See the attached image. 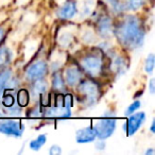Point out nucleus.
I'll use <instances>...</instances> for the list:
<instances>
[{
  "label": "nucleus",
  "instance_id": "obj_3",
  "mask_svg": "<svg viewBox=\"0 0 155 155\" xmlns=\"http://www.w3.org/2000/svg\"><path fill=\"white\" fill-rule=\"evenodd\" d=\"M79 93L84 98L85 102L94 104L100 97V89L98 84L93 80H83L79 82Z\"/></svg>",
  "mask_w": 155,
  "mask_h": 155
},
{
  "label": "nucleus",
  "instance_id": "obj_27",
  "mask_svg": "<svg viewBox=\"0 0 155 155\" xmlns=\"http://www.w3.org/2000/svg\"><path fill=\"white\" fill-rule=\"evenodd\" d=\"M146 155H154L155 154V151L154 149H149V150L146 151V153H144Z\"/></svg>",
  "mask_w": 155,
  "mask_h": 155
},
{
  "label": "nucleus",
  "instance_id": "obj_16",
  "mask_svg": "<svg viewBox=\"0 0 155 155\" xmlns=\"http://www.w3.org/2000/svg\"><path fill=\"white\" fill-rule=\"evenodd\" d=\"M32 91L34 95H41V94H46L48 91V84L46 81H44V79H39V80L34 81L33 84Z\"/></svg>",
  "mask_w": 155,
  "mask_h": 155
},
{
  "label": "nucleus",
  "instance_id": "obj_24",
  "mask_svg": "<svg viewBox=\"0 0 155 155\" xmlns=\"http://www.w3.org/2000/svg\"><path fill=\"white\" fill-rule=\"evenodd\" d=\"M49 153L51 155H60V154H62V149H61V147H58V144H54V146H52L51 148H50Z\"/></svg>",
  "mask_w": 155,
  "mask_h": 155
},
{
  "label": "nucleus",
  "instance_id": "obj_22",
  "mask_svg": "<svg viewBox=\"0 0 155 155\" xmlns=\"http://www.w3.org/2000/svg\"><path fill=\"white\" fill-rule=\"evenodd\" d=\"M140 105H141V103H140L139 100H136V101H134L133 103L130 104V106L127 108V110H125V115H127V116H129V115L135 113L136 110H138V108L140 107Z\"/></svg>",
  "mask_w": 155,
  "mask_h": 155
},
{
  "label": "nucleus",
  "instance_id": "obj_17",
  "mask_svg": "<svg viewBox=\"0 0 155 155\" xmlns=\"http://www.w3.org/2000/svg\"><path fill=\"white\" fill-rule=\"evenodd\" d=\"M46 142H47V135L46 134H41V135H38L35 139H33L30 142L29 147L33 151H39Z\"/></svg>",
  "mask_w": 155,
  "mask_h": 155
},
{
  "label": "nucleus",
  "instance_id": "obj_4",
  "mask_svg": "<svg viewBox=\"0 0 155 155\" xmlns=\"http://www.w3.org/2000/svg\"><path fill=\"white\" fill-rule=\"evenodd\" d=\"M81 66L83 70L86 73H88L91 77H97L102 71L103 67V61L101 56L98 54H86L84 58L81 60Z\"/></svg>",
  "mask_w": 155,
  "mask_h": 155
},
{
  "label": "nucleus",
  "instance_id": "obj_8",
  "mask_svg": "<svg viewBox=\"0 0 155 155\" xmlns=\"http://www.w3.org/2000/svg\"><path fill=\"white\" fill-rule=\"evenodd\" d=\"M96 138H97V133L95 127L91 125L78 130L75 133V141L78 143H89L96 140Z\"/></svg>",
  "mask_w": 155,
  "mask_h": 155
},
{
  "label": "nucleus",
  "instance_id": "obj_20",
  "mask_svg": "<svg viewBox=\"0 0 155 155\" xmlns=\"http://www.w3.org/2000/svg\"><path fill=\"white\" fill-rule=\"evenodd\" d=\"M154 64H155V58L154 54L150 53L146 58V62H144V71L147 73H152L153 69H154Z\"/></svg>",
  "mask_w": 155,
  "mask_h": 155
},
{
  "label": "nucleus",
  "instance_id": "obj_28",
  "mask_svg": "<svg viewBox=\"0 0 155 155\" xmlns=\"http://www.w3.org/2000/svg\"><path fill=\"white\" fill-rule=\"evenodd\" d=\"M151 132L152 133H155V120H153L152 121V124H151Z\"/></svg>",
  "mask_w": 155,
  "mask_h": 155
},
{
  "label": "nucleus",
  "instance_id": "obj_2",
  "mask_svg": "<svg viewBox=\"0 0 155 155\" xmlns=\"http://www.w3.org/2000/svg\"><path fill=\"white\" fill-rule=\"evenodd\" d=\"M117 127V121L115 118H113L112 115L110 116H104L103 118L99 119L94 125L97 133V138L101 140H105L110 138L114 134Z\"/></svg>",
  "mask_w": 155,
  "mask_h": 155
},
{
  "label": "nucleus",
  "instance_id": "obj_10",
  "mask_svg": "<svg viewBox=\"0 0 155 155\" xmlns=\"http://www.w3.org/2000/svg\"><path fill=\"white\" fill-rule=\"evenodd\" d=\"M82 79V72L77 67H69L65 72V82L69 86H75Z\"/></svg>",
  "mask_w": 155,
  "mask_h": 155
},
{
  "label": "nucleus",
  "instance_id": "obj_5",
  "mask_svg": "<svg viewBox=\"0 0 155 155\" xmlns=\"http://www.w3.org/2000/svg\"><path fill=\"white\" fill-rule=\"evenodd\" d=\"M25 131V127L20 121L14 120H5L0 121V133L8 136L19 138L22 136Z\"/></svg>",
  "mask_w": 155,
  "mask_h": 155
},
{
  "label": "nucleus",
  "instance_id": "obj_7",
  "mask_svg": "<svg viewBox=\"0 0 155 155\" xmlns=\"http://www.w3.org/2000/svg\"><path fill=\"white\" fill-rule=\"evenodd\" d=\"M48 71V65L44 61H38L35 62L27 69L26 77L30 81H36L39 79H43Z\"/></svg>",
  "mask_w": 155,
  "mask_h": 155
},
{
  "label": "nucleus",
  "instance_id": "obj_19",
  "mask_svg": "<svg viewBox=\"0 0 155 155\" xmlns=\"http://www.w3.org/2000/svg\"><path fill=\"white\" fill-rule=\"evenodd\" d=\"M11 79V72L9 70L0 71V95L2 93L3 88L7 87V83Z\"/></svg>",
  "mask_w": 155,
  "mask_h": 155
},
{
  "label": "nucleus",
  "instance_id": "obj_13",
  "mask_svg": "<svg viewBox=\"0 0 155 155\" xmlns=\"http://www.w3.org/2000/svg\"><path fill=\"white\" fill-rule=\"evenodd\" d=\"M52 87L56 91H63L65 89V80L61 72H55L52 77Z\"/></svg>",
  "mask_w": 155,
  "mask_h": 155
},
{
  "label": "nucleus",
  "instance_id": "obj_6",
  "mask_svg": "<svg viewBox=\"0 0 155 155\" xmlns=\"http://www.w3.org/2000/svg\"><path fill=\"white\" fill-rule=\"evenodd\" d=\"M129 116L130 117L124 124V131H127V136H132L141 127V125L146 121V114L143 112H139L133 113Z\"/></svg>",
  "mask_w": 155,
  "mask_h": 155
},
{
  "label": "nucleus",
  "instance_id": "obj_25",
  "mask_svg": "<svg viewBox=\"0 0 155 155\" xmlns=\"http://www.w3.org/2000/svg\"><path fill=\"white\" fill-rule=\"evenodd\" d=\"M155 81L154 79H151L150 80V84H149V91H150V94L151 95H154L155 93Z\"/></svg>",
  "mask_w": 155,
  "mask_h": 155
},
{
  "label": "nucleus",
  "instance_id": "obj_12",
  "mask_svg": "<svg viewBox=\"0 0 155 155\" xmlns=\"http://www.w3.org/2000/svg\"><path fill=\"white\" fill-rule=\"evenodd\" d=\"M46 117L49 118H70L71 117V110L70 108L67 107H60V106H54L50 107L46 112Z\"/></svg>",
  "mask_w": 155,
  "mask_h": 155
},
{
  "label": "nucleus",
  "instance_id": "obj_15",
  "mask_svg": "<svg viewBox=\"0 0 155 155\" xmlns=\"http://www.w3.org/2000/svg\"><path fill=\"white\" fill-rule=\"evenodd\" d=\"M30 101V94L26 88H21L17 91V104L19 107H26L28 106Z\"/></svg>",
  "mask_w": 155,
  "mask_h": 155
},
{
  "label": "nucleus",
  "instance_id": "obj_21",
  "mask_svg": "<svg viewBox=\"0 0 155 155\" xmlns=\"http://www.w3.org/2000/svg\"><path fill=\"white\" fill-rule=\"evenodd\" d=\"M1 103H2V105L5 107H11L15 103V98L12 95H5L2 99H1Z\"/></svg>",
  "mask_w": 155,
  "mask_h": 155
},
{
  "label": "nucleus",
  "instance_id": "obj_11",
  "mask_svg": "<svg viewBox=\"0 0 155 155\" xmlns=\"http://www.w3.org/2000/svg\"><path fill=\"white\" fill-rule=\"evenodd\" d=\"M98 32L102 37H108L112 34L113 27H112V20L107 16H103L99 19L97 25Z\"/></svg>",
  "mask_w": 155,
  "mask_h": 155
},
{
  "label": "nucleus",
  "instance_id": "obj_26",
  "mask_svg": "<svg viewBox=\"0 0 155 155\" xmlns=\"http://www.w3.org/2000/svg\"><path fill=\"white\" fill-rule=\"evenodd\" d=\"M5 31L3 28H0V43L3 41V38H5Z\"/></svg>",
  "mask_w": 155,
  "mask_h": 155
},
{
  "label": "nucleus",
  "instance_id": "obj_9",
  "mask_svg": "<svg viewBox=\"0 0 155 155\" xmlns=\"http://www.w3.org/2000/svg\"><path fill=\"white\" fill-rule=\"evenodd\" d=\"M77 12V2L74 0H67L58 11V16L63 20H68L74 17Z\"/></svg>",
  "mask_w": 155,
  "mask_h": 155
},
{
  "label": "nucleus",
  "instance_id": "obj_14",
  "mask_svg": "<svg viewBox=\"0 0 155 155\" xmlns=\"http://www.w3.org/2000/svg\"><path fill=\"white\" fill-rule=\"evenodd\" d=\"M12 52L9 48L0 47V68L7 66L11 63Z\"/></svg>",
  "mask_w": 155,
  "mask_h": 155
},
{
  "label": "nucleus",
  "instance_id": "obj_23",
  "mask_svg": "<svg viewBox=\"0 0 155 155\" xmlns=\"http://www.w3.org/2000/svg\"><path fill=\"white\" fill-rule=\"evenodd\" d=\"M72 103H73V98H72V95H64L63 96V104H64V107H67V108H70L72 106Z\"/></svg>",
  "mask_w": 155,
  "mask_h": 155
},
{
  "label": "nucleus",
  "instance_id": "obj_18",
  "mask_svg": "<svg viewBox=\"0 0 155 155\" xmlns=\"http://www.w3.org/2000/svg\"><path fill=\"white\" fill-rule=\"evenodd\" d=\"M144 2H146V0H127V2H123V7L124 9L136 11V10L140 9L144 5Z\"/></svg>",
  "mask_w": 155,
  "mask_h": 155
},
{
  "label": "nucleus",
  "instance_id": "obj_1",
  "mask_svg": "<svg viewBox=\"0 0 155 155\" xmlns=\"http://www.w3.org/2000/svg\"><path fill=\"white\" fill-rule=\"evenodd\" d=\"M115 34L121 45L129 49H137L141 47L144 41V30L139 19L133 15H129L122 19L115 29Z\"/></svg>",
  "mask_w": 155,
  "mask_h": 155
}]
</instances>
